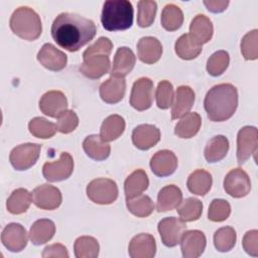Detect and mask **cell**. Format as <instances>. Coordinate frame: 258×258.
I'll list each match as a JSON object with an SVG mask.
<instances>
[{"label":"cell","mask_w":258,"mask_h":258,"mask_svg":"<svg viewBox=\"0 0 258 258\" xmlns=\"http://www.w3.org/2000/svg\"><path fill=\"white\" fill-rule=\"evenodd\" d=\"M176 167L177 157L172 151L167 149L157 151L150 159V168L152 172L159 177L172 174Z\"/></svg>","instance_id":"e0dca14e"},{"label":"cell","mask_w":258,"mask_h":258,"mask_svg":"<svg viewBox=\"0 0 258 258\" xmlns=\"http://www.w3.org/2000/svg\"><path fill=\"white\" fill-rule=\"evenodd\" d=\"M204 5L207 9L213 13H220L223 12L229 5V1L225 0H210L204 1Z\"/></svg>","instance_id":"816d5d0a"},{"label":"cell","mask_w":258,"mask_h":258,"mask_svg":"<svg viewBox=\"0 0 258 258\" xmlns=\"http://www.w3.org/2000/svg\"><path fill=\"white\" fill-rule=\"evenodd\" d=\"M75 256L77 258H96L99 255L100 246L94 237H79L74 244Z\"/></svg>","instance_id":"74e56055"},{"label":"cell","mask_w":258,"mask_h":258,"mask_svg":"<svg viewBox=\"0 0 258 258\" xmlns=\"http://www.w3.org/2000/svg\"><path fill=\"white\" fill-rule=\"evenodd\" d=\"M182 202V192L180 188L174 184L162 187L157 196L156 210L159 213L176 209Z\"/></svg>","instance_id":"d4e9b609"},{"label":"cell","mask_w":258,"mask_h":258,"mask_svg":"<svg viewBox=\"0 0 258 258\" xmlns=\"http://www.w3.org/2000/svg\"><path fill=\"white\" fill-rule=\"evenodd\" d=\"M258 30L247 32L241 40V52L245 59L254 60L258 57Z\"/></svg>","instance_id":"ee69618b"},{"label":"cell","mask_w":258,"mask_h":258,"mask_svg":"<svg viewBox=\"0 0 258 258\" xmlns=\"http://www.w3.org/2000/svg\"><path fill=\"white\" fill-rule=\"evenodd\" d=\"M125 120L120 115H110L102 123L100 137L105 142L116 140L125 130Z\"/></svg>","instance_id":"f546056e"},{"label":"cell","mask_w":258,"mask_h":258,"mask_svg":"<svg viewBox=\"0 0 258 258\" xmlns=\"http://www.w3.org/2000/svg\"><path fill=\"white\" fill-rule=\"evenodd\" d=\"M149 185V179L146 172L143 169L134 170L124 182V191L126 198H133L141 195L147 189Z\"/></svg>","instance_id":"836d02e7"},{"label":"cell","mask_w":258,"mask_h":258,"mask_svg":"<svg viewBox=\"0 0 258 258\" xmlns=\"http://www.w3.org/2000/svg\"><path fill=\"white\" fill-rule=\"evenodd\" d=\"M95 23L77 13L58 14L51 25V36L54 41L69 51H77L96 35Z\"/></svg>","instance_id":"6da1fadb"},{"label":"cell","mask_w":258,"mask_h":258,"mask_svg":"<svg viewBox=\"0 0 258 258\" xmlns=\"http://www.w3.org/2000/svg\"><path fill=\"white\" fill-rule=\"evenodd\" d=\"M29 132L37 138L47 139L56 132V125L43 117H34L28 123Z\"/></svg>","instance_id":"60d3db41"},{"label":"cell","mask_w":258,"mask_h":258,"mask_svg":"<svg viewBox=\"0 0 258 258\" xmlns=\"http://www.w3.org/2000/svg\"><path fill=\"white\" fill-rule=\"evenodd\" d=\"M43 258H50V257H59V258H68L69 252L67 248L61 244H52L48 245L43 249L41 254Z\"/></svg>","instance_id":"f907efd6"},{"label":"cell","mask_w":258,"mask_h":258,"mask_svg":"<svg viewBox=\"0 0 258 258\" xmlns=\"http://www.w3.org/2000/svg\"><path fill=\"white\" fill-rule=\"evenodd\" d=\"M138 13H137V24L140 27L150 26L156 15L157 3L150 0H141L137 4Z\"/></svg>","instance_id":"b9f144b4"},{"label":"cell","mask_w":258,"mask_h":258,"mask_svg":"<svg viewBox=\"0 0 258 258\" xmlns=\"http://www.w3.org/2000/svg\"><path fill=\"white\" fill-rule=\"evenodd\" d=\"M202 124L201 116L196 112L186 113L175 125L174 133L179 138H191L200 130Z\"/></svg>","instance_id":"1f68e13d"},{"label":"cell","mask_w":258,"mask_h":258,"mask_svg":"<svg viewBox=\"0 0 258 258\" xmlns=\"http://www.w3.org/2000/svg\"><path fill=\"white\" fill-rule=\"evenodd\" d=\"M229 62V53L226 50H218L209 57L207 61V71L213 77L221 76L227 70Z\"/></svg>","instance_id":"7bdbcfd3"},{"label":"cell","mask_w":258,"mask_h":258,"mask_svg":"<svg viewBox=\"0 0 258 258\" xmlns=\"http://www.w3.org/2000/svg\"><path fill=\"white\" fill-rule=\"evenodd\" d=\"M79 125V118L73 110H66L59 117L56 122V131L68 134L73 132Z\"/></svg>","instance_id":"7dc6e473"},{"label":"cell","mask_w":258,"mask_h":258,"mask_svg":"<svg viewBox=\"0 0 258 258\" xmlns=\"http://www.w3.org/2000/svg\"><path fill=\"white\" fill-rule=\"evenodd\" d=\"M37 60L45 69L53 72L61 71L66 68L68 56L51 43H44L37 53Z\"/></svg>","instance_id":"2e32d148"},{"label":"cell","mask_w":258,"mask_h":258,"mask_svg":"<svg viewBox=\"0 0 258 258\" xmlns=\"http://www.w3.org/2000/svg\"><path fill=\"white\" fill-rule=\"evenodd\" d=\"M126 81L124 78L110 77L100 86V97L108 104L120 102L125 95Z\"/></svg>","instance_id":"44dd1931"},{"label":"cell","mask_w":258,"mask_h":258,"mask_svg":"<svg viewBox=\"0 0 258 258\" xmlns=\"http://www.w3.org/2000/svg\"><path fill=\"white\" fill-rule=\"evenodd\" d=\"M138 57L147 64L155 63L162 54V45L160 41L153 36H144L137 43Z\"/></svg>","instance_id":"7402d4cb"},{"label":"cell","mask_w":258,"mask_h":258,"mask_svg":"<svg viewBox=\"0 0 258 258\" xmlns=\"http://www.w3.org/2000/svg\"><path fill=\"white\" fill-rule=\"evenodd\" d=\"M204 107L208 118L214 122L230 119L238 107V91L232 84H219L210 89Z\"/></svg>","instance_id":"7a4b0ae2"},{"label":"cell","mask_w":258,"mask_h":258,"mask_svg":"<svg viewBox=\"0 0 258 258\" xmlns=\"http://www.w3.org/2000/svg\"><path fill=\"white\" fill-rule=\"evenodd\" d=\"M128 211L139 218H145L152 214L154 210L153 201L146 195H138L133 198H126Z\"/></svg>","instance_id":"d590c367"},{"label":"cell","mask_w":258,"mask_h":258,"mask_svg":"<svg viewBox=\"0 0 258 258\" xmlns=\"http://www.w3.org/2000/svg\"><path fill=\"white\" fill-rule=\"evenodd\" d=\"M74 170V159L68 152H61L59 159L46 162L42 166L44 178L50 182L61 181L71 176Z\"/></svg>","instance_id":"ba28073f"},{"label":"cell","mask_w":258,"mask_h":258,"mask_svg":"<svg viewBox=\"0 0 258 258\" xmlns=\"http://www.w3.org/2000/svg\"><path fill=\"white\" fill-rule=\"evenodd\" d=\"M83 148L86 154L97 161L105 160L109 157L111 152L110 145L103 141L100 135H89L83 141Z\"/></svg>","instance_id":"484cf974"},{"label":"cell","mask_w":258,"mask_h":258,"mask_svg":"<svg viewBox=\"0 0 258 258\" xmlns=\"http://www.w3.org/2000/svg\"><path fill=\"white\" fill-rule=\"evenodd\" d=\"M32 202V195L25 188H17L12 191L7 199L6 208L9 213L13 215H20L25 213Z\"/></svg>","instance_id":"e575fe53"},{"label":"cell","mask_w":258,"mask_h":258,"mask_svg":"<svg viewBox=\"0 0 258 258\" xmlns=\"http://www.w3.org/2000/svg\"><path fill=\"white\" fill-rule=\"evenodd\" d=\"M224 189L236 199L246 197L251 190V181L247 172L239 167L231 169L224 178Z\"/></svg>","instance_id":"8fae6325"},{"label":"cell","mask_w":258,"mask_h":258,"mask_svg":"<svg viewBox=\"0 0 258 258\" xmlns=\"http://www.w3.org/2000/svg\"><path fill=\"white\" fill-rule=\"evenodd\" d=\"M175 53L182 59H194L202 52L203 45L199 43L189 33L180 35L174 44Z\"/></svg>","instance_id":"f1b7e54d"},{"label":"cell","mask_w":258,"mask_h":258,"mask_svg":"<svg viewBox=\"0 0 258 258\" xmlns=\"http://www.w3.org/2000/svg\"><path fill=\"white\" fill-rule=\"evenodd\" d=\"M131 258H152L156 253V243L152 235L141 233L134 236L128 246Z\"/></svg>","instance_id":"ac0fdd59"},{"label":"cell","mask_w":258,"mask_h":258,"mask_svg":"<svg viewBox=\"0 0 258 258\" xmlns=\"http://www.w3.org/2000/svg\"><path fill=\"white\" fill-rule=\"evenodd\" d=\"M231 214V206L230 204L223 199H215L212 201L209 212L208 218L210 221L213 222H223L229 218Z\"/></svg>","instance_id":"bcb514c9"},{"label":"cell","mask_w":258,"mask_h":258,"mask_svg":"<svg viewBox=\"0 0 258 258\" xmlns=\"http://www.w3.org/2000/svg\"><path fill=\"white\" fill-rule=\"evenodd\" d=\"M136 61V57L134 52L127 46H121L117 49L113 66L111 69V76L112 77H119L124 78L127 76L134 68Z\"/></svg>","instance_id":"603a6c76"},{"label":"cell","mask_w":258,"mask_h":258,"mask_svg":"<svg viewBox=\"0 0 258 258\" xmlns=\"http://www.w3.org/2000/svg\"><path fill=\"white\" fill-rule=\"evenodd\" d=\"M55 233V225L49 219L35 221L30 227L29 237L34 245H42L48 242Z\"/></svg>","instance_id":"83f0119b"},{"label":"cell","mask_w":258,"mask_h":258,"mask_svg":"<svg viewBox=\"0 0 258 258\" xmlns=\"http://www.w3.org/2000/svg\"><path fill=\"white\" fill-rule=\"evenodd\" d=\"M242 245L244 250L251 256H258V231L250 230L248 231L242 240Z\"/></svg>","instance_id":"681fc988"},{"label":"cell","mask_w":258,"mask_h":258,"mask_svg":"<svg viewBox=\"0 0 258 258\" xmlns=\"http://www.w3.org/2000/svg\"><path fill=\"white\" fill-rule=\"evenodd\" d=\"M41 145L37 143H23L12 149L9 155L11 165L16 170H26L32 167L40 154Z\"/></svg>","instance_id":"8992f818"},{"label":"cell","mask_w":258,"mask_h":258,"mask_svg":"<svg viewBox=\"0 0 258 258\" xmlns=\"http://www.w3.org/2000/svg\"><path fill=\"white\" fill-rule=\"evenodd\" d=\"M237 241V234L232 227H223L214 234V245L220 252H229L234 248Z\"/></svg>","instance_id":"ab89813d"},{"label":"cell","mask_w":258,"mask_h":258,"mask_svg":"<svg viewBox=\"0 0 258 258\" xmlns=\"http://www.w3.org/2000/svg\"><path fill=\"white\" fill-rule=\"evenodd\" d=\"M133 6L128 0H109L103 5L101 22L108 31H120L133 24Z\"/></svg>","instance_id":"3957f363"},{"label":"cell","mask_w":258,"mask_h":258,"mask_svg":"<svg viewBox=\"0 0 258 258\" xmlns=\"http://www.w3.org/2000/svg\"><path fill=\"white\" fill-rule=\"evenodd\" d=\"M113 48V43L112 41L105 36H101L97 39L96 42L91 44L83 53L84 56L92 55V54H105V55H110L111 51Z\"/></svg>","instance_id":"c3c4849f"},{"label":"cell","mask_w":258,"mask_h":258,"mask_svg":"<svg viewBox=\"0 0 258 258\" xmlns=\"http://www.w3.org/2000/svg\"><path fill=\"white\" fill-rule=\"evenodd\" d=\"M84 61L80 67V72L89 79H100L107 74L110 69V58L105 54H92L84 56Z\"/></svg>","instance_id":"d6986e66"},{"label":"cell","mask_w":258,"mask_h":258,"mask_svg":"<svg viewBox=\"0 0 258 258\" xmlns=\"http://www.w3.org/2000/svg\"><path fill=\"white\" fill-rule=\"evenodd\" d=\"M229 151V140L224 135L214 136L207 143L204 154L208 162L214 163L222 160Z\"/></svg>","instance_id":"4dcf8cb0"},{"label":"cell","mask_w":258,"mask_h":258,"mask_svg":"<svg viewBox=\"0 0 258 258\" xmlns=\"http://www.w3.org/2000/svg\"><path fill=\"white\" fill-rule=\"evenodd\" d=\"M179 243L184 258H198L205 251L207 239L202 231L189 230L183 233Z\"/></svg>","instance_id":"5bb4252c"},{"label":"cell","mask_w":258,"mask_h":258,"mask_svg":"<svg viewBox=\"0 0 258 258\" xmlns=\"http://www.w3.org/2000/svg\"><path fill=\"white\" fill-rule=\"evenodd\" d=\"M28 241V235L25 228L18 223L8 224L2 231L1 242L5 248L11 252L22 251Z\"/></svg>","instance_id":"4fadbf2b"},{"label":"cell","mask_w":258,"mask_h":258,"mask_svg":"<svg viewBox=\"0 0 258 258\" xmlns=\"http://www.w3.org/2000/svg\"><path fill=\"white\" fill-rule=\"evenodd\" d=\"M213 178L210 172L204 169H197L187 178L186 185L188 190L198 196H205L212 187Z\"/></svg>","instance_id":"d6a6232c"},{"label":"cell","mask_w":258,"mask_h":258,"mask_svg":"<svg viewBox=\"0 0 258 258\" xmlns=\"http://www.w3.org/2000/svg\"><path fill=\"white\" fill-rule=\"evenodd\" d=\"M160 21L163 28L167 31L177 30L183 22V13L175 4H167L161 12Z\"/></svg>","instance_id":"8d00e7d4"},{"label":"cell","mask_w":258,"mask_h":258,"mask_svg":"<svg viewBox=\"0 0 258 258\" xmlns=\"http://www.w3.org/2000/svg\"><path fill=\"white\" fill-rule=\"evenodd\" d=\"M153 101V82L149 78H140L134 82L130 94V105L137 111L151 107Z\"/></svg>","instance_id":"30bf717a"},{"label":"cell","mask_w":258,"mask_h":258,"mask_svg":"<svg viewBox=\"0 0 258 258\" xmlns=\"http://www.w3.org/2000/svg\"><path fill=\"white\" fill-rule=\"evenodd\" d=\"M173 97H174V94H173L172 84L165 80L159 82L155 92L157 107L162 110L168 109L170 106H172Z\"/></svg>","instance_id":"f6af8a7d"},{"label":"cell","mask_w":258,"mask_h":258,"mask_svg":"<svg viewBox=\"0 0 258 258\" xmlns=\"http://www.w3.org/2000/svg\"><path fill=\"white\" fill-rule=\"evenodd\" d=\"M160 140L159 129L151 124L136 126L132 132V142L140 150H147L155 146Z\"/></svg>","instance_id":"ffe728a7"},{"label":"cell","mask_w":258,"mask_h":258,"mask_svg":"<svg viewBox=\"0 0 258 258\" xmlns=\"http://www.w3.org/2000/svg\"><path fill=\"white\" fill-rule=\"evenodd\" d=\"M214 32L213 23L209 17L204 14H198L194 17L189 25V34L202 45L211 40Z\"/></svg>","instance_id":"4316f807"},{"label":"cell","mask_w":258,"mask_h":258,"mask_svg":"<svg viewBox=\"0 0 258 258\" xmlns=\"http://www.w3.org/2000/svg\"><path fill=\"white\" fill-rule=\"evenodd\" d=\"M68 108V100L60 91H48L39 100L40 111L51 118H58Z\"/></svg>","instance_id":"9a60e30c"},{"label":"cell","mask_w":258,"mask_h":258,"mask_svg":"<svg viewBox=\"0 0 258 258\" xmlns=\"http://www.w3.org/2000/svg\"><path fill=\"white\" fill-rule=\"evenodd\" d=\"M258 132L254 126L241 128L237 135V160L241 165L245 163L252 154L257 152Z\"/></svg>","instance_id":"52a82bcc"},{"label":"cell","mask_w":258,"mask_h":258,"mask_svg":"<svg viewBox=\"0 0 258 258\" xmlns=\"http://www.w3.org/2000/svg\"><path fill=\"white\" fill-rule=\"evenodd\" d=\"M195 103V92L188 86H179L175 92L174 102L172 103L171 119L181 118L188 113Z\"/></svg>","instance_id":"cb8c5ba5"},{"label":"cell","mask_w":258,"mask_h":258,"mask_svg":"<svg viewBox=\"0 0 258 258\" xmlns=\"http://www.w3.org/2000/svg\"><path fill=\"white\" fill-rule=\"evenodd\" d=\"M9 25L14 34L29 41L37 39L42 31L39 15L27 6H20L14 10Z\"/></svg>","instance_id":"277c9868"},{"label":"cell","mask_w":258,"mask_h":258,"mask_svg":"<svg viewBox=\"0 0 258 258\" xmlns=\"http://www.w3.org/2000/svg\"><path fill=\"white\" fill-rule=\"evenodd\" d=\"M31 195L33 204L41 210H55L60 206L62 201L60 190L57 187L47 183L35 187Z\"/></svg>","instance_id":"7c38bea8"},{"label":"cell","mask_w":258,"mask_h":258,"mask_svg":"<svg viewBox=\"0 0 258 258\" xmlns=\"http://www.w3.org/2000/svg\"><path fill=\"white\" fill-rule=\"evenodd\" d=\"M157 228L161 242L166 247H174L179 244L183 233L186 231V224L181 219L167 217L158 223Z\"/></svg>","instance_id":"9c48e42d"},{"label":"cell","mask_w":258,"mask_h":258,"mask_svg":"<svg viewBox=\"0 0 258 258\" xmlns=\"http://www.w3.org/2000/svg\"><path fill=\"white\" fill-rule=\"evenodd\" d=\"M87 196L95 204L110 205L118 198V186L110 178H96L87 185Z\"/></svg>","instance_id":"5b68a950"},{"label":"cell","mask_w":258,"mask_h":258,"mask_svg":"<svg viewBox=\"0 0 258 258\" xmlns=\"http://www.w3.org/2000/svg\"><path fill=\"white\" fill-rule=\"evenodd\" d=\"M203 213V203L196 198H187L177 207V214L184 222H192L200 219Z\"/></svg>","instance_id":"f35d334b"}]
</instances>
